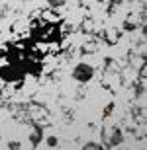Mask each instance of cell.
<instances>
[{
    "mask_svg": "<svg viewBox=\"0 0 147 150\" xmlns=\"http://www.w3.org/2000/svg\"><path fill=\"white\" fill-rule=\"evenodd\" d=\"M94 76V68L90 67V64H85V62H80V64H77L73 70V78L77 80V82H88L90 78Z\"/></svg>",
    "mask_w": 147,
    "mask_h": 150,
    "instance_id": "cell-1",
    "label": "cell"
},
{
    "mask_svg": "<svg viewBox=\"0 0 147 150\" xmlns=\"http://www.w3.org/2000/svg\"><path fill=\"white\" fill-rule=\"evenodd\" d=\"M22 68L18 67L16 62H12V64H6V67L0 68V78L4 80V82H14V80H18V78L22 76Z\"/></svg>",
    "mask_w": 147,
    "mask_h": 150,
    "instance_id": "cell-2",
    "label": "cell"
},
{
    "mask_svg": "<svg viewBox=\"0 0 147 150\" xmlns=\"http://www.w3.org/2000/svg\"><path fill=\"white\" fill-rule=\"evenodd\" d=\"M122 139H124V137H122V133L116 129V131L112 133V137H110V140H108V144H110V146H118L120 142H122Z\"/></svg>",
    "mask_w": 147,
    "mask_h": 150,
    "instance_id": "cell-3",
    "label": "cell"
},
{
    "mask_svg": "<svg viewBox=\"0 0 147 150\" xmlns=\"http://www.w3.org/2000/svg\"><path fill=\"white\" fill-rule=\"evenodd\" d=\"M49 6H53V8H57V6H63L65 4V0H45Z\"/></svg>",
    "mask_w": 147,
    "mask_h": 150,
    "instance_id": "cell-4",
    "label": "cell"
},
{
    "mask_svg": "<svg viewBox=\"0 0 147 150\" xmlns=\"http://www.w3.org/2000/svg\"><path fill=\"white\" fill-rule=\"evenodd\" d=\"M47 144L49 146H57V139L55 137H49V139H47Z\"/></svg>",
    "mask_w": 147,
    "mask_h": 150,
    "instance_id": "cell-5",
    "label": "cell"
},
{
    "mask_svg": "<svg viewBox=\"0 0 147 150\" xmlns=\"http://www.w3.org/2000/svg\"><path fill=\"white\" fill-rule=\"evenodd\" d=\"M85 148H100V146H98V144H94V142H90V144H86Z\"/></svg>",
    "mask_w": 147,
    "mask_h": 150,
    "instance_id": "cell-6",
    "label": "cell"
},
{
    "mask_svg": "<svg viewBox=\"0 0 147 150\" xmlns=\"http://www.w3.org/2000/svg\"><path fill=\"white\" fill-rule=\"evenodd\" d=\"M112 2H114V4H116V2H118V0H112ZM120 2H125V0H120Z\"/></svg>",
    "mask_w": 147,
    "mask_h": 150,
    "instance_id": "cell-7",
    "label": "cell"
}]
</instances>
